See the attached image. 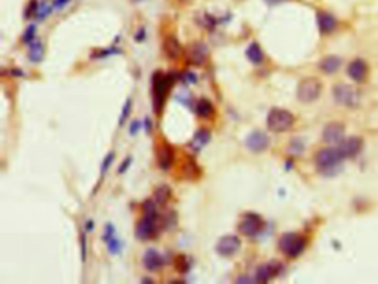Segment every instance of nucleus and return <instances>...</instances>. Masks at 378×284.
<instances>
[{"label": "nucleus", "mask_w": 378, "mask_h": 284, "mask_svg": "<svg viewBox=\"0 0 378 284\" xmlns=\"http://www.w3.org/2000/svg\"><path fill=\"white\" fill-rule=\"evenodd\" d=\"M135 2H141V0H135Z\"/></svg>", "instance_id": "44"}, {"label": "nucleus", "mask_w": 378, "mask_h": 284, "mask_svg": "<svg viewBox=\"0 0 378 284\" xmlns=\"http://www.w3.org/2000/svg\"><path fill=\"white\" fill-rule=\"evenodd\" d=\"M36 26L34 25H30L28 28L27 30L25 31L24 33V37H22V40H24L25 44H28L30 45L34 39H36Z\"/></svg>", "instance_id": "32"}, {"label": "nucleus", "mask_w": 378, "mask_h": 284, "mask_svg": "<svg viewBox=\"0 0 378 284\" xmlns=\"http://www.w3.org/2000/svg\"><path fill=\"white\" fill-rule=\"evenodd\" d=\"M29 46H30V47H29V54H28L29 60L34 63L41 61L45 55V48H44L43 43L38 39H34Z\"/></svg>", "instance_id": "20"}, {"label": "nucleus", "mask_w": 378, "mask_h": 284, "mask_svg": "<svg viewBox=\"0 0 378 284\" xmlns=\"http://www.w3.org/2000/svg\"><path fill=\"white\" fill-rule=\"evenodd\" d=\"M144 127H145V130H147V132H150V130H151V121L149 120V118H145V120H144Z\"/></svg>", "instance_id": "41"}, {"label": "nucleus", "mask_w": 378, "mask_h": 284, "mask_svg": "<svg viewBox=\"0 0 378 284\" xmlns=\"http://www.w3.org/2000/svg\"><path fill=\"white\" fill-rule=\"evenodd\" d=\"M104 242H106L107 246H108V251L111 254H113V256L120 253L121 249H122V245H121V241L118 239V237H115L114 235H112Z\"/></svg>", "instance_id": "27"}, {"label": "nucleus", "mask_w": 378, "mask_h": 284, "mask_svg": "<svg viewBox=\"0 0 378 284\" xmlns=\"http://www.w3.org/2000/svg\"><path fill=\"white\" fill-rule=\"evenodd\" d=\"M156 160H158V166L162 170H169L174 162V149L171 144L166 142L161 143L159 146L158 151H156Z\"/></svg>", "instance_id": "11"}, {"label": "nucleus", "mask_w": 378, "mask_h": 284, "mask_svg": "<svg viewBox=\"0 0 378 284\" xmlns=\"http://www.w3.org/2000/svg\"><path fill=\"white\" fill-rule=\"evenodd\" d=\"M344 135V127L340 124H330L324 130V139L327 142H341Z\"/></svg>", "instance_id": "19"}, {"label": "nucleus", "mask_w": 378, "mask_h": 284, "mask_svg": "<svg viewBox=\"0 0 378 284\" xmlns=\"http://www.w3.org/2000/svg\"><path fill=\"white\" fill-rule=\"evenodd\" d=\"M341 65V60L337 57H328L326 59H324L322 62V69L327 73L335 72L339 69Z\"/></svg>", "instance_id": "26"}, {"label": "nucleus", "mask_w": 378, "mask_h": 284, "mask_svg": "<svg viewBox=\"0 0 378 284\" xmlns=\"http://www.w3.org/2000/svg\"><path fill=\"white\" fill-rule=\"evenodd\" d=\"M131 109H132V101H131V99H128L124 103L123 108H122V112H121L120 120H119L120 126H123V124L125 123V120L128 119V117H129V114L131 112Z\"/></svg>", "instance_id": "31"}, {"label": "nucleus", "mask_w": 378, "mask_h": 284, "mask_svg": "<svg viewBox=\"0 0 378 284\" xmlns=\"http://www.w3.org/2000/svg\"><path fill=\"white\" fill-rule=\"evenodd\" d=\"M180 2H182V3H188V2H190V0H180Z\"/></svg>", "instance_id": "43"}, {"label": "nucleus", "mask_w": 378, "mask_h": 284, "mask_svg": "<svg viewBox=\"0 0 378 284\" xmlns=\"http://www.w3.org/2000/svg\"><path fill=\"white\" fill-rule=\"evenodd\" d=\"M321 84L315 78L304 79L298 88V97L301 101L311 102L317 99L321 94Z\"/></svg>", "instance_id": "5"}, {"label": "nucleus", "mask_w": 378, "mask_h": 284, "mask_svg": "<svg viewBox=\"0 0 378 284\" xmlns=\"http://www.w3.org/2000/svg\"><path fill=\"white\" fill-rule=\"evenodd\" d=\"M176 81L173 74H165L161 71H156L152 76V100L153 109L156 114H160L163 110L166 96Z\"/></svg>", "instance_id": "1"}, {"label": "nucleus", "mask_w": 378, "mask_h": 284, "mask_svg": "<svg viewBox=\"0 0 378 284\" xmlns=\"http://www.w3.org/2000/svg\"><path fill=\"white\" fill-rule=\"evenodd\" d=\"M213 111H214L213 104L207 99H201L195 104V113L199 115V117L207 118L213 113Z\"/></svg>", "instance_id": "23"}, {"label": "nucleus", "mask_w": 378, "mask_h": 284, "mask_svg": "<svg viewBox=\"0 0 378 284\" xmlns=\"http://www.w3.org/2000/svg\"><path fill=\"white\" fill-rule=\"evenodd\" d=\"M176 269L179 271L180 273H187L190 270V263L188 261V258L185 256H179L176 259Z\"/></svg>", "instance_id": "28"}, {"label": "nucleus", "mask_w": 378, "mask_h": 284, "mask_svg": "<svg viewBox=\"0 0 378 284\" xmlns=\"http://www.w3.org/2000/svg\"><path fill=\"white\" fill-rule=\"evenodd\" d=\"M318 25L322 32L329 33L335 29L336 20L331 15L327 13H321L318 15Z\"/></svg>", "instance_id": "21"}, {"label": "nucleus", "mask_w": 378, "mask_h": 284, "mask_svg": "<svg viewBox=\"0 0 378 284\" xmlns=\"http://www.w3.org/2000/svg\"><path fill=\"white\" fill-rule=\"evenodd\" d=\"M184 84H195L196 83V76L192 72H184L181 77H180Z\"/></svg>", "instance_id": "34"}, {"label": "nucleus", "mask_w": 378, "mask_h": 284, "mask_svg": "<svg viewBox=\"0 0 378 284\" xmlns=\"http://www.w3.org/2000/svg\"><path fill=\"white\" fill-rule=\"evenodd\" d=\"M172 194V191L170 187L166 184H162L160 187L156 188L153 192V198L156 205L160 206H164L166 202L170 200Z\"/></svg>", "instance_id": "22"}, {"label": "nucleus", "mask_w": 378, "mask_h": 284, "mask_svg": "<svg viewBox=\"0 0 378 284\" xmlns=\"http://www.w3.org/2000/svg\"><path fill=\"white\" fill-rule=\"evenodd\" d=\"M241 247V241L235 235H224L219 240L217 252L221 257H232L238 251Z\"/></svg>", "instance_id": "8"}, {"label": "nucleus", "mask_w": 378, "mask_h": 284, "mask_svg": "<svg viewBox=\"0 0 378 284\" xmlns=\"http://www.w3.org/2000/svg\"><path fill=\"white\" fill-rule=\"evenodd\" d=\"M264 222L257 213H246L241 220L238 230L241 233L246 236H254L259 234L263 230Z\"/></svg>", "instance_id": "7"}, {"label": "nucleus", "mask_w": 378, "mask_h": 284, "mask_svg": "<svg viewBox=\"0 0 378 284\" xmlns=\"http://www.w3.org/2000/svg\"><path fill=\"white\" fill-rule=\"evenodd\" d=\"M38 7H39V4L37 0H31L30 4H29L28 7L26 8V13H25L26 18L27 19L36 18L37 13H38Z\"/></svg>", "instance_id": "30"}, {"label": "nucleus", "mask_w": 378, "mask_h": 284, "mask_svg": "<svg viewBox=\"0 0 378 284\" xmlns=\"http://www.w3.org/2000/svg\"><path fill=\"white\" fill-rule=\"evenodd\" d=\"M334 97L340 103L346 106H355L358 101L357 91L347 85H339L334 89Z\"/></svg>", "instance_id": "9"}, {"label": "nucleus", "mask_w": 378, "mask_h": 284, "mask_svg": "<svg viewBox=\"0 0 378 284\" xmlns=\"http://www.w3.org/2000/svg\"><path fill=\"white\" fill-rule=\"evenodd\" d=\"M52 9H55L54 8V2L50 3L49 0H43V2L39 4L38 13H37L36 18L39 19V20L46 19L51 14Z\"/></svg>", "instance_id": "25"}, {"label": "nucleus", "mask_w": 378, "mask_h": 284, "mask_svg": "<svg viewBox=\"0 0 378 284\" xmlns=\"http://www.w3.org/2000/svg\"><path fill=\"white\" fill-rule=\"evenodd\" d=\"M163 50L169 59L176 60L182 54V47L176 37H167L163 43Z\"/></svg>", "instance_id": "17"}, {"label": "nucleus", "mask_w": 378, "mask_h": 284, "mask_svg": "<svg viewBox=\"0 0 378 284\" xmlns=\"http://www.w3.org/2000/svg\"><path fill=\"white\" fill-rule=\"evenodd\" d=\"M80 242H81V253H82V261L85 262L86 258H87V237L83 232L81 233Z\"/></svg>", "instance_id": "35"}, {"label": "nucleus", "mask_w": 378, "mask_h": 284, "mask_svg": "<svg viewBox=\"0 0 378 284\" xmlns=\"http://www.w3.org/2000/svg\"><path fill=\"white\" fill-rule=\"evenodd\" d=\"M144 37H145V31H144V29H143V28H141L140 30H139V31L137 32L136 36H135V38H136L137 42H142V40L144 39Z\"/></svg>", "instance_id": "39"}, {"label": "nucleus", "mask_w": 378, "mask_h": 284, "mask_svg": "<svg viewBox=\"0 0 378 284\" xmlns=\"http://www.w3.org/2000/svg\"><path fill=\"white\" fill-rule=\"evenodd\" d=\"M344 159L339 148L323 149L316 155V164L323 170H329L337 167V165Z\"/></svg>", "instance_id": "6"}, {"label": "nucleus", "mask_w": 378, "mask_h": 284, "mask_svg": "<svg viewBox=\"0 0 378 284\" xmlns=\"http://www.w3.org/2000/svg\"><path fill=\"white\" fill-rule=\"evenodd\" d=\"M113 159H114V153L113 152L108 153L106 158H104V160L102 162V166H101V173H102V175H104V173H106L109 170L110 166L112 165Z\"/></svg>", "instance_id": "33"}, {"label": "nucleus", "mask_w": 378, "mask_h": 284, "mask_svg": "<svg viewBox=\"0 0 378 284\" xmlns=\"http://www.w3.org/2000/svg\"><path fill=\"white\" fill-rule=\"evenodd\" d=\"M282 252L289 258H295L303 252L305 248V239L300 234L286 233L280 240Z\"/></svg>", "instance_id": "4"}, {"label": "nucleus", "mask_w": 378, "mask_h": 284, "mask_svg": "<svg viewBox=\"0 0 378 284\" xmlns=\"http://www.w3.org/2000/svg\"><path fill=\"white\" fill-rule=\"evenodd\" d=\"M264 2L267 4V5H271V6H275V5H278V4H282L284 3L285 0H264Z\"/></svg>", "instance_id": "40"}, {"label": "nucleus", "mask_w": 378, "mask_h": 284, "mask_svg": "<svg viewBox=\"0 0 378 284\" xmlns=\"http://www.w3.org/2000/svg\"><path fill=\"white\" fill-rule=\"evenodd\" d=\"M136 234L142 241H148L158 234V212H144L143 218L137 225Z\"/></svg>", "instance_id": "2"}, {"label": "nucleus", "mask_w": 378, "mask_h": 284, "mask_svg": "<svg viewBox=\"0 0 378 284\" xmlns=\"http://www.w3.org/2000/svg\"><path fill=\"white\" fill-rule=\"evenodd\" d=\"M131 161H132L131 156H128L127 159H124V161H122V164L119 167V170H118L120 175H122V173H124L128 170V168H129L130 165H131Z\"/></svg>", "instance_id": "36"}, {"label": "nucleus", "mask_w": 378, "mask_h": 284, "mask_svg": "<svg viewBox=\"0 0 378 284\" xmlns=\"http://www.w3.org/2000/svg\"><path fill=\"white\" fill-rule=\"evenodd\" d=\"M347 72L350 74V77L355 81H363L367 74V66H366L365 61L357 59L351 62V65L348 66Z\"/></svg>", "instance_id": "18"}, {"label": "nucleus", "mask_w": 378, "mask_h": 284, "mask_svg": "<svg viewBox=\"0 0 378 284\" xmlns=\"http://www.w3.org/2000/svg\"><path fill=\"white\" fill-rule=\"evenodd\" d=\"M86 229H87V231H89V232H91V231L94 230V222H92L91 220H90V221H87Z\"/></svg>", "instance_id": "42"}, {"label": "nucleus", "mask_w": 378, "mask_h": 284, "mask_svg": "<svg viewBox=\"0 0 378 284\" xmlns=\"http://www.w3.org/2000/svg\"><path fill=\"white\" fill-rule=\"evenodd\" d=\"M282 265L276 262H271L262 265L257 272V280L259 282H267L272 277L276 276L281 272Z\"/></svg>", "instance_id": "14"}, {"label": "nucleus", "mask_w": 378, "mask_h": 284, "mask_svg": "<svg viewBox=\"0 0 378 284\" xmlns=\"http://www.w3.org/2000/svg\"><path fill=\"white\" fill-rule=\"evenodd\" d=\"M208 51L206 46L201 43H195L190 46L187 52L188 61L193 66H202L206 61Z\"/></svg>", "instance_id": "10"}, {"label": "nucleus", "mask_w": 378, "mask_h": 284, "mask_svg": "<svg viewBox=\"0 0 378 284\" xmlns=\"http://www.w3.org/2000/svg\"><path fill=\"white\" fill-rule=\"evenodd\" d=\"M269 144V138L265 133L261 131H255L251 133L246 139V146L254 152H261Z\"/></svg>", "instance_id": "13"}, {"label": "nucleus", "mask_w": 378, "mask_h": 284, "mask_svg": "<svg viewBox=\"0 0 378 284\" xmlns=\"http://www.w3.org/2000/svg\"><path fill=\"white\" fill-rule=\"evenodd\" d=\"M294 124L293 114L283 109H273L267 117V125L272 131L282 132Z\"/></svg>", "instance_id": "3"}, {"label": "nucleus", "mask_w": 378, "mask_h": 284, "mask_svg": "<svg viewBox=\"0 0 378 284\" xmlns=\"http://www.w3.org/2000/svg\"><path fill=\"white\" fill-rule=\"evenodd\" d=\"M246 56L253 63H260L263 60V51L258 44H251L246 50Z\"/></svg>", "instance_id": "24"}, {"label": "nucleus", "mask_w": 378, "mask_h": 284, "mask_svg": "<svg viewBox=\"0 0 378 284\" xmlns=\"http://www.w3.org/2000/svg\"><path fill=\"white\" fill-rule=\"evenodd\" d=\"M69 2H70V0H54V8L56 10H60L63 7H66Z\"/></svg>", "instance_id": "38"}, {"label": "nucleus", "mask_w": 378, "mask_h": 284, "mask_svg": "<svg viewBox=\"0 0 378 284\" xmlns=\"http://www.w3.org/2000/svg\"><path fill=\"white\" fill-rule=\"evenodd\" d=\"M362 148V141L358 138H348L344 141H341V144L339 147V150L341 151L342 155L346 158V156H354L356 155Z\"/></svg>", "instance_id": "15"}, {"label": "nucleus", "mask_w": 378, "mask_h": 284, "mask_svg": "<svg viewBox=\"0 0 378 284\" xmlns=\"http://www.w3.org/2000/svg\"><path fill=\"white\" fill-rule=\"evenodd\" d=\"M141 127H142V124L140 123V121H139V120L133 121V123L130 126V133H131V135L132 136L133 135H137L138 131L141 129Z\"/></svg>", "instance_id": "37"}, {"label": "nucleus", "mask_w": 378, "mask_h": 284, "mask_svg": "<svg viewBox=\"0 0 378 284\" xmlns=\"http://www.w3.org/2000/svg\"><path fill=\"white\" fill-rule=\"evenodd\" d=\"M211 140V132L207 129H200L197 130L193 138L191 139L190 141V148L193 150V151H200L205 146H207V143Z\"/></svg>", "instance_id": "16"}, {"label": "nucleus", "mask_w": 378, "mask_h": 284, "mask_svg": "<svg viewBox=\"0 0 378 284\" xmlns=\"http://www.w3.org/2000/svg\"><path fill=\"white\" fill-rule=\"evenodd\" d=\"M143 264L149 271H158L163 266L164 258L154 249H149L143 256Z\"/></svg>", "instance_id": "12"}, {"label": "nucleus", "mask_w": 378, "mask_h": 284, "mask_svg": "<svg viewBox=\"0 0 378 284\" xmlns=\"http://www.w3.org/2000/svg\"><path fill=\"white\" fill-rule=\"evenodd\" d=\"M184 173H185V176H188V177L196 178V177H199V175H200V168L197 167L196 164H194L193 161L189 160L187 164H185Z\"/></svg>", "instance_id": "29"}]
</instances>
